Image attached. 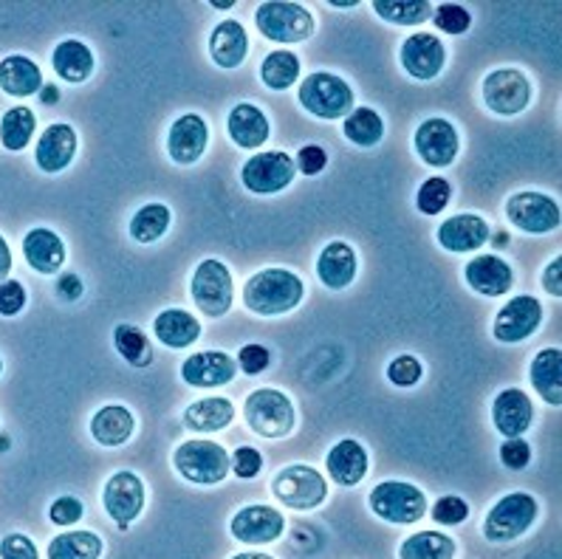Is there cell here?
<instances>
[{
  "label": "cell",
  "mask_w": 562,
  "mask_h": 559,
  "mask_svg": "<svg viewBox=\"0 0 562 559\" xmlns=\"http://www.w3.org/2000/svg\"><path fill=\"white\" fill-rule=\"evenodd\" d=\"M303 300V280L289 269H263L244 286L246 309L260 316H278L294 311Z\"/></svg>",
  "instance_id": "1"
},
{
  "label": "cell",
  "mask_w": 562,
  "mask_h": 559,
  "mask_svg": "<svg viewBox=\"0 0 562 559\" xmlns=\"http://www.w3.org/2000/svg\"><path fill=\"white\" fill-rule=\"evenodd\" d=\"M300 105L317 119H342L353 111V91L342 77L328 71H314L300 86Z\"/></svg>",
  "instance_id": "2"
},
{
  "label": "cell",
  "mask_w": 562,
  "mask_h": 559,
  "mask_svg": "<svg viewBox=\"0 0 562 559\" xmlns=\"http://www.w3.org/2000/svg\"><path fill=\"white\" fill-rule=\"evenodd\" d=\"M246 424L263 438H283L297 424L292 399L274 388H260L246 399Z\"/></svg>",
  "instance_id": "3"
},
{
  "label": "cell",
  "mask_w": 562,
  "mask_h": 559,
  "mask_svg": "<svg viewBox=\"0 0 562 559\" xmlns=\"http://www.w3.org/2000/svg\"><path fill=\"white\" fill-rule=\"evenodd\" d=\"M368 503H371V512L376 517L396 523V526H411V523H418L427 514V497H424L422 489L407 481L376 483Z\"/></svg>",
  "instance_id": "4"
},
{
  "label": "cell",
  "mask_w": 562,
  "mask_h": 559,
  "mask_svg": "<svg viewBox=\"0 0 562 559\" xmlns=\"http://www.w3.org/2000/svg\"><path fill=\"white\" fill-rule=\"evenodd\" d=\"M172 463L184 474L190 483H201V487H212L226 478L232 469L229 455L221 444L215 441H184L176 452H172Z\"/></svg>",
  "instance_id": "5"
},
{
  "label": "cell",
  "mask_w": 562,
  "mask_h": 559,
  "mask_svg": "<svg viewBox=\"0 0 562 559\" xmlns=\"http://www.w3.org/2000/svg\"><path fill=\"white\" fill-rule=\"evenodd\" d=\"M255 20H258L260 34L274 43H305L314 34V18L300 3L269 0V3H260Z\"/></svg>",
  "instance_id": "6"
},
{
  "label": "cell",
  "mask_w": 562,
  "mask_h": 559,
  "mask_svg": "<svg viewBox=\"0 0 562 559\" xmlns=\"http://www.w3.org/2000/svg\"><path fill=\"white\" fill-rule=\"evenodd\" d=\"M537 521V501L526 492H512L492 506L483 523V534L492 543H509L529 532Z\"/></svg>",
  "instance_id": "7"
},
{
  "label": "cell",
  "mask_w": 562,
  "mask_h": 559,
  "mask_svg": "<svg viewBox=\"0 0 562 559\" xmlns=\"http://www.w3.org/2000/svg\"><path fill=\"white\" fill-rule=\"evenodd\" d=\"M271 492L289 508H317L328 494V483L314 467L292 463L280 469L278 478L271 481Z\"/></svg>",
  "instance_id": "8"
},
{
  "label": "cell",
  "mask_w": 562,
  "mask_h": 559,
  "mask_svg": "<svg viewBox=\"0 0 562 559\" xmlns=\"http://www.w3.org/2000/svg\"><path fill=\"white\" fill-rule=\"evenodd\" d=\"M294 158L283 150L255 153L240 170V181L255 195H274L294 181Z\"/></svg>",
  "instance_id": "9"
},
{
  "label": "cell",
  "mask_w": 562,
  "mask_h": 559,
  "mask_svg": "<svg viewBox=\"0 0 562 559\" xmlns=\"http://www.w3.org/2000/svg\"><path fill=\"white\" fill-rule=\"evenodd\" d=\"M192 300L212 320L232 309V275L221 260H201L192 275Z\"/></svg>",
  "instance_id": "10"
},
{
  "label": "cell",
  "mask_w": 562,
  "mask_h": 559,
  "mask_svg": "<svg viewBox=\"0 0 562 559\" xmlns=\"http://www.w3.org/2000/svg\"><path fill=\"white\" fill-rule=\"evenodd\" d=\"M529 99V79L517 68H497V71L483 79V102H486L490 111L501 113V116H515V113L526 111Z\"/></svg>",
  "instance_id": "11"
},
{
  "label": "cell",
  "mask_w": 562,
  "mask_h": 559,
  "mask_svg": "<svg viewBox=\"0 0 562 559\" xmlns=\"http://www.w3.org/2000/svg\"><path fill=\"white\" fill-rule=\"evenodd\" d=\"M506 215L517 230L529 232V235H546L560 226V206L554 198L542 195V192H515L506 201Z\"/></svg>",
  "instance_id": "12"
},
{
  "label": "cell",
  "mask_w": 562,
  "mask_h": 559,
  "mask_svg": "<svg viewBox=\"0 0 562 559\" xmlns=\"http://www.w3.org/2000/svg\"><path fill=\"white\" fill-rule=\"evenodd\" d=\"M102 503H105L111 521L120 523V528H127L145 508V483L136 472H116L113 478H108Z\"/></svg>",
  "instance_id": "13"
},
{
  "label": "cell",
  "mask_w": 562,
  "mask_h": 559,
  "mask_svg": "<svg viewBox=\"0 0 562 559\" xmlns=\"http://www.w3.org/2000/svg\"><path fill=\"white\" fill-rule=\"evenodd\" d=\"M413 145L424 165L450 167L458 156V131L447 119L432 116L418 125Z\"/></svg>",
  "instance_id": "14"
},
{
  "label": "cell",
  "mask_w": 562,
  "mask_h": 559,
  "mask_svg": "<svg viewBox=\"0 0 562 559\" xmlns=\"http://www.w3.org/2000/svg\"><path fill=\"white\" fill-rule=\"evenodd\" d=\"M542 323V309L535 297L520 294L515 297L512 303H506L501 309V314L495 316V339L506 345L522 343L529 339Z\"/></svg>",
  "instance_id": "15"
},
{
  "label": "cell",
  "mask_w": 562,
  "mask_h": 559,
  "mask_svg": "<svg viewBox=\"0 0 562 559\" xmlns=\"http://www.w3.org/2000/svg\"><path fill=\"white\" fill-rule=\"evenodd\" d=\"M447 63V48L430 32H416L402 43V68L416 79H436Z\"/></svg>",
  "instance_id": "16"
},
{
  "label": "cell",
  "mask_w": 562,
  "mask_h": 559,
  "mask_svg": "<svg viewBox=\"0 0 562 559\" xmlns=\"http://www.w3.org/2000/svg\"><path fill=\"white\" fill-rule=\"evenodd\" d=\"M229 528L235 540L249 543V546H266V543H274L283 534L285 521L278 508L246 506L232 517Z\"/></svg>",
  "instance_id": "17"
},
{
  "label": "cell",
  "mask_w": 562,
  "mask_h": 559,
  "mask_svg": "<svg viewBox=\"0 0 562 559\" xmlns=\"http://www.w3.org/2000/svg\"><path fill=\"white\" fill-rule=\"evenodd\" d=\"M238 373V362L224 350H201V354L187 356L181 365V379L190 388H218L229 384Z\"/></svg>",
  "instance_id": "18"
},
{
  "label": "cell",
  "mask_w": 562,
  "mask_h": 559,
  "mask_svg": "<svg viewBox=\"0 0 562 559\" xmlns=\"http://www.w3.org/2000/svg\"><path fill=\"white\" fill-rule=\"evenodd\" d=\"M210 142V127L199 113H184L176 119L167 133V153L176 165H195L206 150Z\"/></svg>",
  "instance_id": "19"
},
{
  "label": "cell",
  "mask_w": 562,
  "mask_h": 559,
  "mask_svg": "<svg viewBox=\"0 0 562 559\" xmlns=\"http://www.w3.org/2000/svg\"><path fill=\"white\" fill-rule=\"evenodd\" d=\"M77 156V131L66 122H54L43 131L41 142H37V153H34V161L43 172L54 176V172H63Z\"/></svg>",
  "instance_id": "20"
},
{
  "label": "cell",
  "mask_w": 562,
  "mask_h": 559,
  "mask_svg": "<svg viewBox=\"0 0 562 559\" xmlns=\"http://www.w3.org/2000/svg\"><path fill=\"white\" fill-rule=\"evenodd\" d=\"M531 418H535V407L522 390L509 388L497 393L492 404V422L503 438H522V433L531 427Z\"/></svg>",
  "instance_id": "21"
},
{
  "label": "cell",
  "mask_w": 562,
  "mask_h": 559,
  "mask_svg": "<svg viewBox=\"0 0 562 559\" xmlns=\"http://www.w3.org/2000/svg\"><path fill=\"white\" fill-rule=\"evenodd\" d=\"M490 241V224L475 212L452 215L438 226V244L447 251H475Z\"/></svg>",
  "instance_id": "22"
},
{
  "label": "cell",
  "mask_w": 562,
  "mask_h": 559,
  "mask_svg": "<svg viewBox=\"0 0 562 559\" xmlns=\"http://www.w3.org/2000/svg\"><path fill=\"white\" fill-rule=\"evenodd\" d=\"M467 283L483 297H503L515 283V271L497 255H481L467 264Z\"/></svg>",
  "instance_id": "23"
},
{
  "label": "cell",
  "mask_w": 562,
  "mask_h": 559,
  "mask_svg": "<svg viewBox=\"0 0 562 559\" xmlns=\"http://www.w3.org/2000/svg\"><path fill=\"white\" fill-rule=\"evenodd\" d=\"M23 255L37 275H57L66 264V244L57 232L37 226L23 237Z\"/></svg>",
  "instance_id": "24"
},
{
  "label": "cell",
  "mask_w": 562,
  "mask_h": 559,
  "mask_svg": "<svg viewBox=\"0 0 562 559\" xmlns=\"http://www.w3.org/2000/svg\"><path fill=\"white\" fill-rule=\"evenodd\" d=\"M357 251L351 246L345 244V241H334V244L325 246L319 251L317 260V275L323 280L325 289H348L353 283V277H357Z\"/></svg>",
  "instance_id": "25"
},
{
  "label": "cell",
  "mask_w": 562,
  "mask_h": 559,
  "mask_svg": "<svg viewBox=\"0 0 562 559\" xmlns=\"http://www.w3.org/2000/svg\"><path fill=\"white\" fill-rule=\"evenodd\" d=\"M226 127H229L232 142L244 147V150H258L260 145H266L271 131L266 113L258 105H251V102H240V105L232 108Z\"/></svg>",
  "instance_id": "26"
},
{
  "label": "cell",
  "mask_w": 562,
  "mask_h": 559,
  "mask_svg": "<svg viewBox=\"0 0 562 559\" xmlns=\"http://www.w3.org/2000/svg\"><path fill=\"white\" fill-rule=\"evenodd\" d=\"M0 88L9 97H34L43 91V71L26 54H9L0 59Z\"/></svg>",
  "instance_id": "27"
},
{
  "label": "cell",
  "mask_w": 562,
  "mask_h": 559,
  "mask_svg": "<svg viewBox=\"0 0 562 559\" xmlns=\"http://www.w3.org/2000/svg\"><path fill=\"white\" fill-rule=\"evenodd\" d=\"M325 469L331 474L339 487H357L368 474V452L359 441L345 438V441L334 444V449L325 458Z\"/></svg>",
  "instance_id": "28"
},
{
  "label": "cell",
  "mask_w": 562,
  "mask_h": 559,
  "mask_svg": "<svg viewBox=\"0 0 562 559\" xmlns=\"http://www.w3.org/2000/svg\"><path fill=\"white\" fill-rule=\"evenodd\" d=\"M210 54L215 66L238 68L249 54V37L238 20H221L210 34Z\"/></svg>",
  "instance_id": "29"
},
{
  "label": "cell",
  "mask_w": 562,
  "mask_h": 559,
  "mask_svg": "<svg viewBox=\"0 0 562 559\" xmlns=\"http://www.w3.org/2000/svg\"><path fill=\"white\" fill-rule=\"evenodd\" d=\"M52 63H54V74L68 82V86H80L86 82L88 77L93 74V52L91 46H86L82 40H63L57 43L52 54Z\"/></svg>",
  "instance_id": "30"
},
{
  "label": "cell",
  "mask_w": 562,
  "mask_h": 559,
  "mask_svg": "<svg viewBox=\"0 0 562 559\" xmlns=\"http://www.w3.org/2000/svg\"><path fill=\"white\" fill-rule=\"evenodd\" d=\"M133 427H136L133 413L122 404H105L91 418L93 441L102 444V447H122L133 435Z\"/></svg>",
  "instance_id": "31"
},
{
  "label": "cell",
  "mask_w": 562,
  "mask_h": 559,
  "mask_svg": "<svg viewBox=\"0 0 562 559\" xmlns=\"http://www.w3.org/2000/svg\"><path fill=\"white\" fill-rule=\"evenodd\" d=\"M153 334L167 348H190L201 336V323L181 309H167L153 320Z\"/></svg>",
  "instance_id": "32"
},
{
  "label": "cell",
  "mask_w": 562,
  "mask_h": 559,
  "mask_svg": "<svg viewBox=\"0 0 562 559\" xmlns=\"http://www.w3.org/2000/svg\"><path fill=\"white\" fill-rule=\"evenodd\" d=\"M531 384L542 395V402H562V354L560 348H546L531 362Z\"/></svg>",
  "instance_id": "33"
},
{
  "label": "cell",
  "mask_w": 562,
  "mask_h": 559,
  "mask_svg": "<svg viewBox=\"0 0 562 559\" xmlns=\"http://www.w3.org/2000/svg\"><path fill=\"white\" fill-rule=\"evenodd\" d=\"M232 418H235V407H232L229 399H221V395L192 402L184 410V424L195 433H218L226 424H232Z\"/></svg>",
  "instance_id": "34"
},
{
  "label": "cell",
  "mask_w": 562,
  "mask_h": 559,
  "mask_svg": "<svg viewBox=\"0 0 562 559\" xmlns=\"http://www.w3.org/2000/svg\"><path fill=\"white\" fill-rule=\"evenodd\" d=\"M456 540L441 532H418L402 543L398 559H452Z\"/></svg>",
  "instance_id": "35"
},
{
  "label": "cell",
  "mask_w": 562,
  "mask_h": 559,
  "mask_svg": "<svg viewBox=\"0 0 562 559\" xmlns=\"http://www.w3.org/2000/svg\"><path fill=\"white\" fill-rule=\"evenodd\" d=\"M102 540L93 532H66L48 543V559H100Z\"/></svg>",
  "instance_id": "36"
},
{
  "label": "cell",
  "mask_w": 562,
  "mask_h": 559,
  "mask_svg": "<svg viewBox=\"0 0 562 559\" xmlns=\"http://www.w3.org/2000/svg\"><path fill=\"white\" fill-rule=\"evenodd\" d=\"M345 136L348 142L359 147H373L382 142L384 136V119L379 116L373 108H353L348 116H345V125H342Z\"/></svg>",
  "instance_id": "37"
},
{
  "label": "cell",
  "mask_w": 562,
  "mask_h": 559,
  "mask_svg": "<svg viewBox=\"0 0 562 559\" xmlns=\"http://www.w3.org/2000/svg\"><path fill=\"white\" fill-rule=\"evenodd\" d=\"M34 127H37V119L29 108H9L0 119V142L12 153L23 150L32 142Z\"/></svg>",
  "instance_id": "38"
},
{
  "label": "cell",
  "mask_w": 562,
  "mask_h": 559,
  "mask_svg": "<svg viewBox=\"0 0 562 559\" xmlns=\"http://www.w3.org/2000/svg\"><path fill=\"white\" fill-rule=\"evenodd\" d=\"M300 77V57L292 52H271L269 57L263 59V66H260V79H263L266 86L271 91H285V88H292Z\"/></svg>",
  "instance_id": "39"
},
{
  "label": "cell",
  "mask_w": 562,
  "mask_h": 559,
  "mask_svg": "<svg viewBox=\"0 0 562 559\" xmlns=\"http://www.w3.org/2000/svg\"><path fill=\"white\" fill-rule=\"evenodd\" d=\"M113 348L120 350L122 359L133 365V368H147L153 362L150 343H147V336L136 325H116V331H113Z\"/></svg>",
  "instance_id": "40"
},
{
  "label": "cell",
  "mask_w": 562,
  "mask_h": 559,
  "mask_svg": "<svg viewBox=\"0 0 562 559\" xmlns=\"http://www.w3.org/2000/svg\"><path fill=\"white\" fill-rule=\"evenodd\" d=\"M170 230V210L165 204H147L131 217V237L136 244H153Z\"/></svg>",
  "instance_id": "41"
},
{
  "label": "cell",
  "mask_w": 562,
  "mask_h": 559,
  "mask_svg": "<svg viewBox=\"0 0 562 559\" xmlns=\"http://www.w3.org/2000/svg\"><path fill=\"white\" fill-rule=\"evenodd\" d=\"M376 14L387 23H396V26H418L424 20H430L432 7L424 3V0H376L373 3Z\"/></svg>",
  "instance_id": "42"
},
{
  "label": "cell",
  "mask_w": 562,
  "mask_h": 559,
  "mask_svg": "<svg viewBox=\"0 0 562 559\" xmlns=\"http://www.w3.org/2000/svg\"><path fill=\"white\" fill-rule=\"evenodd\" d=\"M450 198H452L450 181L441 176H432V178H427L422 187H418L416 206H418V212H424V215H438V212L447 210Z\"/></svg>",
  "instance_id": "43"
},
{
  "label": "cell",
  "mask_w": 562,
  "mask_h": 559,
  "mask_svg": "<svg viewBox=\"0 0 562 559\" xmlns=\"http://www.w3.org/2000/svg\"><path fill=\"white\" fill-rule=\"evenodd\" d=\"M422 373H424L422 362H418L416 356H411V354L396 356V359L387 365V379H391L396 388H413V384H418Z\"/></svg>",
  "instance_id": "44"
},
{
  "label": "cell",
  "mask_w": 562,
  "mask_h": 559,
  "mask_svg": "<svg viewBox=\"0 0 562 559\" xmlns=\"http://www.w3.org/2000/svg\"><path fill=\"white\" fill-rule=\"evenodd\" d=\"M432 20H436V26L447 34H463L472 26L470 12L463 7H458V3H441V7L436 9V18Z\"/></svg>",
  "instance_id": "45"
},
{
  "label": "cell",
  "mask_w": 562,
  "mask_h": 559,
  "mask_svg": "<svg viewBox=\"0 0 562 559\" xmlns=\"http://www.w3.org/2000/svg\"><path fill=\"white\" fill-rule=\"evenodd\" d=\"M467 517H470V506H467V501L456 497V494H447V497L436 501V506H432V521L441 523V526H458Z\"/></svg>",
  "instance_id": "46"
},
{
  "label": "cell",
  "mask_w": 562,
  "mask_h": 559,
  "mask_svg": "<svg viewBox=\"0 0 562 559\" xmlns=\"http://www.w3.org/2000/svg\"><path fill=\"white\" fill-rule=\"evenodd\" d=\"M0 559H41V554H37L32 537L14 532L0 540Z\"/></svg>",
  "instance_id": "47"
},
{
  "label": "cell",
  "mask_w": 562,
  "mask_h": 559,
  "mask_svg": "<svg viewBox=\"0 0 562 559\" xmlns=\"http://www.w3.org/2000/svg\"><path fill=\"white\" fill-rule=\"evenodd\" d=\"M48 517H52L54 526H74V523H80L82 517V503L77 501V497H71V494H63V497H57V501L52 503Z\"/></svg>",
  "instance_id": "48"
},
{
  "label": "cell",
  "mask_w": 562,
  "mask_h": 559,
  "mask_svg": "<svg viewBox=\"0 0 562 559\" xmlns=\"http://www.w3.org/2000/svg\"><path fill=\"white\" fill-rule=\"evenodd\" d=\"M26 309V289L18 280L0 283V316H18Z\"/></svg>",
  "instance_id": "49"
},
{
  "label": "cell",
  "mask_w": 562,
  "mask_h": 559,
  "mask_svg": "<svg viewBox=\"0 0 562 559\" xmlns=\"http://www.w3.org/2000/svg\"><path fill=\"white\" fill-rule=\"evenodd\" d=\"M501 461L506 469H515V472H520V469L529 467L531 447L522 441V438H506V444L501 447Z\"/></svg>",
  "instance_id": "50"
},
{
  "label": "cell",
  "mask_w": 562,
  "mask_h": 559,
  "mask_svg": "<svg viewBox=\"0 0 562 559\" xmlns=\"http://www.w3.org/2000/svg\"><path fill=\"white\" fill-rule=\"evenodd\" d=\"M232 472L238 474V478H244V481H249V478H258V472L263 469V458H260L258 449L251 447H240L238 452L232 455Z\"/></svg>",
  "instance_id": "51"
},
{
  "label": "cell",
  "mask_w": 562,
  "mask_h": 559,
  "mask_svg": "<svg viewBox=\"0 0 562 559\" xmlns=\"http://www.w3.org/2000/svg\"><path fill=\"white\" fill-rule=\"evenodd\" d=\"M269 362H271V354L263 348V345H244L238 354V365L249 376L263 373V370L269 368Z\"/></svg>",
  "instance_id": "52"
},
{
  "label": "cell",
  "mask_w": 562,
  "mask_h": 559,
  "mask_svg": "<svg viewBox=\"0 0 562 559\" xmlns=\"http://www.w3.org/2000/svg\"><path fill=\"white\" fill-rule=\"evenodd\" d=\"M325 165H328V156H325V150L319 145H305L303 150L297 153V170L303 172V176H319V172L325 170Z\"/></svg>",
  "instance_id": "53"
},
{
  "label": "cell",
  "mask_w": 562,
  "mask_h": 559,
  "mask_svg": "<svg viewBox=\"0 0 562 559\" xmlns=\"http://www.w3.org/2000/svg\"><path fill=\"white\" fill-rule=\"evenodd\" d=\"M542 286H546L549 294L554 297L562 294V257H554L549 269L542 271Z\"/></svg>",
  "instance_id": "54"
},
{
  "label": "cell",
  "mask_w": 562,
  "mask_h": 559,
  "mask_svg": "<svg viewBox=\"0 0 562 559\" xmlns=\"http://www.w3.org/2000/svg\"><path fill=\"white\" fill-rule=\"evenodd\" d=\"M57 294L63 297V300H68V303H74V300H80L82 297V280L77 275H63L60 283H57Z\"/></svg>",
  "instance_id": "55"
},
{
  "label": "cell",
  "mask_w": 562,
  "mask_h": 559,
  "mask_svg": "<svg viewBox=\"0 0 562 559\" xmlns=\"http://www.w3.org/2000/svg\"><path fill=\"white\" fill-rule=\"evenodd\" d=\"M9 271H12V249H9L7 237L0 235V283L7 280Z\"/></svg>",
  "instance_id": "56"
},
{
  "label": "cell",
  "mask_w": 562,
  "mask_h": 559,
  "mask_svg": "<svg viewBox=\"0 0 562 559\" xmlns=\"http://www.w3.org/2000/svg\"><path fill=\"white\" fill-rule=\"evenodd\" d=\"M41 99L43 102H57V99H60V91L54 86H46V91H41Z\"/></svg>",
  "instance_id": "57"
},
{
  "label": "cell",
  "mask_w": 562,
  "mask_h": 559,
  "mask_svg": "<svg viewBox=\"0 0 562 559\" xmlns=\"http://www.w3.org/2000/svg\"><path fill=\"white\" fill-rule=\"evenodd\" d=\"M232 559H274V557H269V554H238V557H232Z\"/></svg>",
  "instance_id": "58"
},
{
  "label": "cell",
  "mask_w": 562,
  "mask_h": 559,
  "mask_svg": "<svg viewBox=\"0 0 562 559\" xmlns=\"http://www.w3.org/2000/svg\"><path fill=\"white\" fill-rule=\"evenodd\" d=\"M212 7H215V9H232V7H235V0H226V3H224V0H215Z\"/></svg>",
  "instance_id": "59"
},
{
  "label": "cell",
  "mask_w": 562,
  "mask_h": 559,
  "mask_svg": "<svg viewBox=\"0 0 562 559\" xmlns=\"http://www.w3.org/2000/svg\"><path fill=\"white\" fill-rule=\"evenodd\" d=\"M0 373H3V359H0Z\"/></svg>",
  "instance_id": "60"
}]
</instances>
